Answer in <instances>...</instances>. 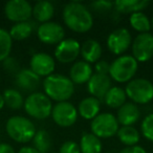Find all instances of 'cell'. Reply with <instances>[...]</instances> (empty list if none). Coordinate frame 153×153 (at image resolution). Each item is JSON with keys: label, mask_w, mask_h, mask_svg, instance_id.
<instances>
[{"label": "cell", "mask_w": 153, "mask_h": 153, "mask_svg": "<svg viewBox=\"0 0 153 153\" xmlns=\"http://www.w3.org/2000/svg\"><path fill=\"white\" fill-rule=\"evenodd\" d=\"M63 22L70 30L85 34L94 25V17L85 4L79 1H71L65 4L62 12Z\"/></svg>", "instance_id": "cell-1"}, {"label": "cell", "mask_w": 153, "mask_h": 153, "mask_svg": "<svg viewBox=\"0 0 153 153\" xmlns=\"http://www.w3.org/2000/svg\"><path fill=\"white\" fill-rule=\"evenodd\" d=\"M44 94L57 103L67 102L74 94V84L67 76L53 74L43 80Z\"/></svg>", "instance_id": "cell-2"}, {"label": "cell", "mask_w": 153, "mask_h": 153, "mask_svg": "<svg viewBox=\"0 0 153 153\" xmlns=\"http://www.w3.org/2000/svg\"><path fill=\"white\" fill-rule=\"evenodd\" d=\"M138 69V62L132 55L117 57L110 64L109 78L117 83H128L134 79Z\"/></svg>", "instance_id": "cell-3"}, {"label": "cell", "mask_w": 153, "mask_h": 153, "mask_svg": "<svg viewBox=\"0 0 153 153\" xmlns=\"http://www.w3.org/2000/svg\"><path fill=\"white\" fill-rule=\"evenodd\" d=\"M5 130L12 140L21 144L33 140L37 132L35 124L30 119L21 115L10 117L5 125Z\"/></svg>", "instance_id": "cell-4"}, {"label": "cell", "mask_w": 153, "mask_h": 153, "mask_svg": "<svg viewBox=\"0 0 153 153\" xmlns=\"http://www.w3.org/2000/svg\"><path fill=\"white\" fill-rule=\"evenodd\" d=\"M53 102L44 92L35 91L24 100V110L28 117L36 120H46L51 117Z\"/></svg>", "instance_id": "cell-5"}, {"label": "cell", "mask_w": 153, "mask_h": 153, "mask_svg": "<svg viewBox=\"0 0 153 153\" xmlns=\"http://www.w3.org/2000/svg\"><path fill=\"white\" fill-rule=\"evenodd\" d=\"M125 92L135 105H145L153 101V83L145 78H136L126 84Z\"/></svg>", "instance_id": "cell-6"}, {"label": "cell", "mask_w": 153, "mask_h": 153, "mask_svg": "<svg viewBox=\"0 0 153 153\" xmlns=\"http://www.w3.org/2000/svg\"><path fill=\"white\" fill-rule=\"evenodd\" d=\"M119 128L120 124L117 120V117L110 112L100 113L90 123L91 133L100 140L113 137L114 135H117Z\"/></svg>", "instance_id": "cell-7"}, {"label": "cell", "mask_w": 153, "mask_h": 153, "mask_svg": "<svg viewBox=\"0 0 153 153\" xmlns=\"http://www.w3.org/2000/svg\"><path fill=\"white\" fill-rule=\"evenodd\" d=\"M53 121L61 128H69L78 121V109L70 102L56 103L53 106L51 114Z\"/></svg>", "instance_id": "cell-8"}, {"label": "cell", "mask_w": 153, "mask_h": 153, "mask_svg": "<svg viewBox=\"0 0 153 153\" xmlns=\"http://www.w3.org/2000/svg\"><path fill=\"white\" fill-rule=\"evenodd\" d=\"M132 37L130 32L125 27L115 28L107 37L106 45L108 51L115 56L125 55V53L131 47Z\"/></svg>", "instance_id": "cell-9"}, {"label": "cell", "mask_w": 153, "mask_h": 153, "mask_svg": "<svg viewBox=\"0 0 153 153\" xmlns=\"http://www.w3.org/2000/svg\"><path fill=\"white\" fill-rule=\"evenodd\" d=\"M132 57L137 62L144 63L153 59V34H137L132 40Z\"/></svg>", "instance_id": "cell-10"}, {"label": "cell", "mask_w": 153, "mask_h": 153, "mask_svg": "<svg viewBox=\"0 0 153 153\" xmlns=\"http://www.w3.org/2000/svg\"><path fill=\"white\" fill-rule=\"evenodd\" d=\"M4 15L15 23L30 21L33 17V7L26 0H10L4 5Z\"/></svg>", "instance_id": "cell-11"}, {"label": "cell", "mask_w": 153, "mask_h": 153, "mask_svg": "<svg viewBox=\"0 0 153 153\" xmlns=\"http://www.w3.org/2000/svg\"><path fill=\"white\" fill-rule=\"evenodd\" d=\"M81 53V44L76 39L66 38L56 45L55 59L62 64L76 62Z\"/></svg>", "instance_id": "cell-12"}, {"label": "cell", "mask_w": 153, "mask_h": 153, "mask_svg": "<svg viewBox=\"0 0 153 153\" xmlns=\"http://www.w3.org/2000/svg\"><path fill=\"white\" fill-rule=\"evenodd\" d=\"M37 37L44 44L57 45L65 39V30L58 22H45L37 27Z\"/></svg>", "instance_id": "cell-13"}, {"label": "cell", "mask_w": 153, "mask_h": 153, "mask_svg": "<svg viewBox=\"0 0 153 153\" xmlns=\"http://www.w3.org/2000/svg\"><path fill=\"white\" fill-rule=\"evenodd\" d=\"M30 69L40 78H46L55 71L56 61L46 53H36L30 58Z\"/></svg>", "instance_id": "cell-14"}, {"label": "cell", "mask_w": 153, "mask_h": 153, "mask_svg": "<svg viewBox=\"0 0 153 153\" xmlns=\"http://www.w3.org/2000/svg\"><path fill=\"white\" fill-rule=\"evenodd\" d=\"M86 85H87V91L89 92L90 97H94L100 101H103L108 90L112 87V83L109 76L98 74H92Z\"/></svg>", "instance_id": "cell-15"}, {"label": "cell", "mask_w": 153, "mask_h": 153, "mask_svg": "<svg viewBox=\"0 0 153 153\" xmlns=\"http://www.w3.org/2000/svg\"><path fill=\"white\" fill-rule=\"evenodd\" d=\"M92 74H94V69H92L91 64L87 63L83 60H80V61H76L71 65L68 78L71 80L74 85L76 84L83 85V84H87Z\"/></svg>", "instance_id": "cell-16"}, {"label": "cell", "mask_w": 153, "mask_h": 153, "mask_svg": "<svg viewBox=\"0 0 153 153\" xmlns=\"http://www.w3.org/2000/svg\"><path fill=\"white\" fill-rule=\"evenodd\" d=\"M15 82L20 89L33 94L40 85L41 78L33 72L30 68H23L15 74Z\"/></svg>", "instance_id": "cell-17"}, {"label": "cell", "mask_w": 153, "mask_h": 153, "mask_svg": "<svg viewBox=\"0 0 153 153\" xmlns=\"http://www.w3.org/2000/svg\"><path fill=\"white\" fill-rule=\"evenodd\" d=\"M117 120L120 126H133L140 117V110L137 105L132 102H126L117 109Z\"/></svg>", "instance_id": "cell-18"}, {"label": "cell", "mask_w": 153, "mask_h": 153, "mask_svg": "<svg viewBox=\"0 0 153 153\" xmlns=\"http://www.w3.org/2000/svg\"><path fill=\"white\" fill-rule=\"evenodd\" d=\"M78 113L82 119L86 121H92L100 114L101 101L94 97H86L80 101L78 105Z\"/></svg>", "instance_id": "cell-19"}, {"label": "cell", "mask_w": 153, "mask_h": 153, "mask_svg": "<svg viewBox=\"0 0 153 153\" xmlns=\"http://www.w3.org/2000/svg\"><path fill=\"white\" fill-rule=\"evenodd\" d=\"M102 55H103L102 45L96 39H87L81 45L80 56L83 58V61L87 62V63L89 64L97 63V62L101 60Z\"/></svg>", "instance_id": "cell-20"}, {"label": "cell", "mask_w": 153, "mask_h": 153, "mask_svg": "<svg viewBox=\"0 0 153 153\" xmlns=\"http://www.w3.org/2000/svg\"><path fill=\"white\" fill-rule=\"evenodd\" d=\"M146 0H117L113 2V9L117 14H134L143 12L149 5Z\"/></svg>", "instance_id": "cell-21"}, {"label": "cell", "mask_w": 153, "mask_h": 153, "mask_svg": "<svg viewBox=\"0 0 153 153\" xmlns=\"http://www.w3.org/2000/svg\"><path fill=\"white\" fill-rule=\"evenodd\" d=\"M55 15V7L51 2L42 0L35 3L33 7V17L40 24L49 22Z\"/></svg>", "instance_id": "cell-22"}, {"label": "cell", "mask_w": 153, "mask_h": 153, "mask_svg": "<svg viewBox=\"0 0 153 153\" xmlns=\"http://www.w3.org/2000/svg\"><path fill=\"white\" fill-rule=\"evenodd\" d=\"M81 153H103V145L99 137L91 132H84L79 142Z\"/></svg>", "instance_id": "cell-23"}, {"label": "cell", "mask_w": 153, "mask_h": 153, "mask_svg": "<svg viewBox=\"0 0 153 153\" xmlns=\"http://www.w3.org/2000/svg\"><path fill=\"white\" fill-rule=\"evenodd\" d=\"M104 103L108 107L113 109H119L127 102V96H126L125 89L120 86H112L106 96L103 99Z\"/></svg>", "instance_id": "cell-24"}, {"label": "cell", "mask_w": 153, "mask_h": 153, "mask_svg": "<svg viewBox=\"0 0 153 153\" xmlns=\"http://www.w3.org/2000/svg\"><path fill=\"white\" fill-rule=\"evenodd\" d=\"M120 142L126 147L136 146L140 140V132L134 126H120L117 133Z\"/></svg>", "instance_id": "cell-25"}, {"label": "cell", "mask_w": 153, "mask_h": 153, "mask_svg": "<svg viewBox=\"0 0 153 153\" xmlns=\"http://www.w3.org/2000/svg\"><path fill=\"white\" fill-rule=\"evenodd\" d=\"M35 22L32 21H25V22H19L15 23L10 30V36L13 40L22 41L30 37L35 30Z\"/></svg>", "instance_id": "cell-26"}, {"label": "cell", "mask_w": 153, "mask_h": 153, "mask_svg": "<svg viewBox=\"0 0 153 153\" xmlns=\"http://www.w3.org/2000/svg\"><path fill=\"white\" fill-rule=\"evenodd\" d=\"M129 23L130 26L138 34L150 33L151 30L150 19L144 12H137V13L131 14L129 17Z\"/></svg>", "instance_id": "cell-27"}, {"label": "cell", "mask_w": 153, "mask_h": 153, "mask_svg": "<svg viewBox=\"0 0 153 153\" xmlns=\"http://www.w3.org/2000/svg\"><path fill=\"white\" fill-rule=\"evenodd\" d=\"M53 142L51 134L44 129L38 130L33 138V147L39 153H48L51 150Z\"/></svg>", "instance_id": "cell-28"}, {"label": "cell", "mask_w": 153, "mask_h": 153, "mask_svg": "<svg viewBox=\"0 0 153 153\" xmlns=\"http://www.w3.org/2000/svg\"><path fill=\"white\" fill-rule=\"evenodd\" d=\"M4 105H7L12 110H19L24 105V98L19 90L15 88L5 89L2 94Z\"/></svg>", "instance_id": "cell-29"}, {"label": "cell", "mask_w": 153, "mask_h": 153, "mask_svg": "<svg viewBox=\"0 0 153 153\" xmlns=\"http://www.w3.org/2000/svg\"><path fill=\"white\" fill-rule=\"evenodd\" d=\"M12 47H13V39L10 36L7 30L0 28V62L4 61L10 57Z\"/></svg>", "instance_id": "cell-30"}, {"label": "cell", "mask_w": 153, "mask_h": 153, "mask_svg": "<svg viewBox=\"0 0 153 153\" xmlns=\"http://www.w3.org/2000/svg\"><path fill=\"white\" fill-rule=\"evenodd\" d=\"M140 135L147 140L153 142V112L147 114L140 123Z\"/></svg>", "instance_id": "cell-31"}, {"label": "cell", "mask_w": 153, "mask_h": 153, "mask_svg": "<svg viewBox=\"0 0 153 153\" xmlns=\"http://www.w3.org/2000/svg\"><path fill=\"white\" fill-rule=\"evenodd\" d=\"M2 66L3 69L9 74H16L20 70V64L18 62V60L14 57H7L4 61H2Z\"/></svg>", "instance_id": "cell-32"}, {"label": "cell", "mask_w": 153, "mask_h": 153, "mask_svg": "<svg viewBox=\"0 0 153 153\" xmlns=\"http://www.w3.org/2000/svg\"><path fill=\"white\" fill-rule=\"evenodd\" d=\"M58 153H81V151H80V147L78 143L69 140H65L60 146Z\"/></svg>", "instance_id": "cell-33"}, {"label": "cell", "mask_w": 153, "mask_h": 153, "mask_svg": "<svg viewBox=\"0 0 153 153\" xmlns=\"http://www.w3.org/2000/svg\"><path fill=\"white\" fill-rule=\"evenodd\" d=\"M91 7L94 11L98 13H107L112 10L113 3L110 1H106V0H98L91 3Z\"/></svg>", "instance_id": "cell-34"}, {"label": "cell", "mask_w": 153, "mask_h": 153, "mask_svg": "<svg viewBox=\"0 0 153 153\" xmlns=\"http://www.w3.org/2000/svg\"><path fill=\"white\" fill-rule=\"evenodd\" d=\"M109 69H110V64L105 60H100L97 63H94V71H96L94 74L108 76Z\"/></svg>", "instance_id": "cell-35"}, {"label": "cell", "mask_w": 153, "mask_h": 153, "mask_svg": "<svg viewBox=\"0 0 153 153\" xmlns=\"http://www.w3.org/2000/svg\"><path fill=\"white\" fill-rule=\"evenodd\" d=\"M120 153H147V151L145 150L144 147L140 146V145H136V146H132V147H126Z\"/></svg>", "instance_id": "cell-36"}, {"label": "cell", "mask_w": 153, "mask_h": 153, "mask_svg": "<svg viewBox=\"0 0 153 153\" xmlns=\"http://www.w3.org/2000/svg\"><path fill=\"white\" fill-rule=\"evenodd\" d=\"M0 153H16L15 149L7 143H0Z\"/></svg>", "instance_id": "cell-37"}, {"label": "cell", "mask_w": 153, "mask_h": 153, "mask_svg": "<svg viewBox=\"0 0 153 153\" xmlns=\"http://www.w3.org/2000/svg\"><path fill=\"white\" fill-rule=\"evenodd\" d=\"M18 153H39L33 146H24L19 149Z\"/></svg>", "instance_id": "cell-38"}, {"label": "cell", "mask_w": 153, "mask_h": 153, "mask_svg": "<svg viewBox=\"0 0 153 153\" xmlns=\"http://www.w3.org/2000/svg\"><path fill=\"white\" fill-rule=\"evenodd\" d=\"M4 107V100H3V97H2V94H0V110Z\"/></svg>", "instance_id": "cell-39"}, {"label": "cell", "mask_w": 153, "mask_h": 153, "mask_svg": "<svg viewBox=\"0 0 153 153\" xmlns=\"http://www.w3.org/2000/svg\"><path fill=\"white\" fill-rule=\"evenodd\" d=\"M150 22H151V30H152V32H153V17L150 19Z\"/></svg>", "instance_id": "cell-40"}, {"label": "cell", "mask_w": 153, "mask_h": 153, "mask_svg": "<svg viewBox=\"0 0 153 153\" xmlns=\"http://www.w3.org/2000/svg\"><path fill=\"white\" fill-rule=\"evenodd\" d=\"M104 153H111V152H104Z\"/></svg>", "instance_id": "cell-41"}]
</instances>
